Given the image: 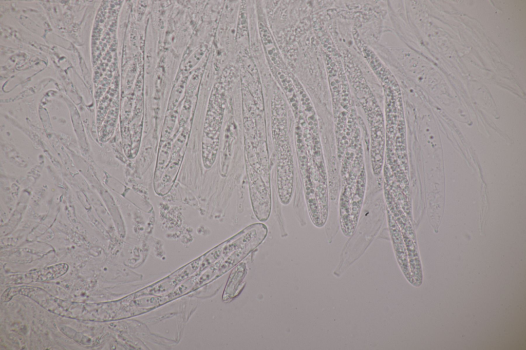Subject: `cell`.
I'll return each instance as SVG.
<instances>
[{
  "instance_id": "obj_1",
  "label": "cell",
  "mask_w": 526,
  "mask_h": 350,
  "mask_svg": "<svg viewBox=\"0 0 526 350\" xmlns=\"http://www.w3.org/2000/svg\"><path fill=\"white\" fill-rule=\"evenodd\" d=\"M247 273L245 263H240L232 271L224 289L223 300L227 301L237 295L240 283Z\"/></svg>"
},
{
  "instance_id": "obj_2",
  "label": "cell",
  "mask_w": 526,
  "mask_h": 350,
  "mask_svg": "<svg viewBox=\"0 0 526 350\" xmlns=\"http://www.w3.org/2000/svg\"><path fill=\"white\" fill-rule=\"evenodd\" d=\"M259 29L263 43L269 57L274 64L279 65L280 62L279 57L268 30L261 23L259 24Z\"/></svg>"
}]
</instances>
